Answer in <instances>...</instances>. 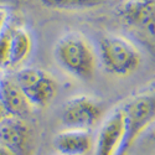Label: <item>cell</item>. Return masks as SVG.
I'll list each match as a JSON object with an SVG mask.
<instances>
[{
	"label": "cell",
	"mask_w": 155,
	"mask_h": 155,
	"mask_svg": "<svg viewBox=\"0 0 155 155\" xmlns=\"http://www.w3.org/2000/svg\"><path fill=\"white\" fill-rule=\"evenodd\" d=\"M58 66L77 80H92L97 70L98 55L93 45L76 31L62 35L54 47Z\"/></svg>",
	"instance_id": "cell-1"
},
{
	"label": "cell",
	"mask_w": 155,
	"mask_h": 155,
	"mask_svg": "<svg viewBox=\"0 0 155 155\" xmlns=\"http://www.w3.org/2000/svg\"><path fill=\"white\" fill-rule=\"evenodd\" d=\"M97 55L104 70L117 77H127L134 73L141 63L139 48L120 35H104L101 37Z\"/></svg>",
	"instance_id": "cell-2"
},
{
	"label": "cell",
	"mask_w": 155,
	"mask_h": 155,
	"mask_svg": "<svg viewBox=\"0 0 155 155\" xmlns=\"http://www.w3.org/2000/svg\"><path fill=\"white\" fill-rule=\"evenodd\" d=\"M120 109L124 118V138L118 155H127L139 137L155 122V91L128 99Z\"/></svg>",
	"instance_id": "cell-3"
},
{
	"label": "cell",
	"mask_w": 155,
	"mask_h": 155,
	"mask_svg": "<svg viewBox=\"0 0 155 155\" xmlns=\"http://www.w3.org/2000/svg\"><path fill=\"white\" fill-rule=\"evenodd\" d=\"M14 78L34 108L48 106L58 91L55 77L37 67H21L16 71Z\"/></svg>",
	"instance_id": "cell-4"
},
{
	"label": "cell",
	"mask_w": 155,
	"mask_h": 155,
	"mask_svg": "<svg viewBox=\"0 0 155 155\" xmlns=\"http://www.w3.org/2000/svg\"><path fill=\"white\" fill-rule=\"evenodd\" d=\"M102 104L93 97L80 94L64 102L60 112V120L66 128L89 130L102 118Z\"/></svg>",
	"instance_id": "cell-5"
},
{
	"label": "cell",
	"mask_w": 155,
	"mask_h": 155,
	"mask_svg": "<svg viewBox=\"0 0 155 155\" xmlns=\"http://www.w3.org/2000/svg\"><path fill=\"white\" fill-rule=\"evenodd\" d=\"M124 138V118L120 107L113 109L101 124L93 143L94 155H118Z\"/></svg>",
	"instance_id": "cell-6"
},
{
	"label": "cell",
	"mask_w": 155,
	"mask_h": 155,
	"mask_svg": "<svg viewBox=\"0 0 155 155\" xmlns=\"http://www.w3.org/2000/svg\"><path fill=\"white\" fill-rule=\"evenodd\" d=\"M122 16L124 24L135 34L148 41H155V2L132 0L124 6Z\"/></svg>",
	"instance_id": "cell-7"
},
{
	"label": "cell",
	"mask_w": 155,
	"mask_h": 155,
	"mask_svg": "<svg viewBox=\"0 0 155 155\" xmlns=\"http://www.w3.org/2000/svg\"><path fill=\"white\" fill-rule=\"evenodd\" d=\"M0 144L16 155H29L32 149V132L24 118L6 115L0 120Z\"/></svg>",
	"instance_id": "cell-8"
},
{
	"label": "cell",
	"mask_w": 155,
	"mask_h": 155,
	"mask_svg": "<svg viewBox=\"0 0 155 155\" xmlns=\"http://www.w3.org/2000/svg\"><path fill=\"white\" fill-rule=\"evenodd\" d=\"M94 138L87 129L66 128L57 133L52 140L60 155H88L93 150Z\"/></svg>",
	"instance_id": "cell-9"
},
{
	"label": "cell",
	"mask_w": 155,
	"mask_h": 155,
	"mask_svg": "<svg viewBox=\"0 0 155 155\" xmlns=\"http://www.w3.org/2000/svg\"><path fill=\"white\" fill-rule=\"evenodd\" d=\"M0 102L9 115L24 118L32 112V106L14 77L0 78Z\"/></svg>",
	"instance_id": "cell-10"
},
{
	"label": "cell",
	"mask_w": 155,
	"mask_h": 155,
	"mask_svg": "<svg viewBox=\"0 0 155 155\" xmlns=\"http://www.w3.org/2000/svg\"><path fill=\"white\" fill-rule=\"evenodd\" d=\"M32 51V38L24 28H12L10 38L9 68H16L28 60Z\"/></svg>",
	"instance_id": "cell-11"
},
{
	"label": "cell",
	"mask_w": 155,
	"mask_h": 155,
	"mask_svg": "<svg viewBox=\"0 0 155 155\" xmlns=\"http://www.w3.org/2000/svg\"><path fill=\"white\" fill-rule=\"evenodd\" d=\"M44 6L56 10H81L96 8L107 0H38Z\"/></svg>",
	"instance_id": "cell-12"
},
{
	"label": "cell",
	"mask_w": 155,
	"mask_h": 155,
	"mask_svg": "<svg viewBox=\"0 0 155 155\" xmlns=\"http://www.w3.org/2000/svg\"><path fill=\"white\" fill-rule=\"evenodd\" d=\"M11 31H12V28L6 25L4 31L0 34V71H3L9 66Z\"/></svg>",
	"instance_id": "cell-13"
},
{
	"label": "cell",
	"mask_w": 155,
	"mask_h": 155,
	"mask_svg": "<svg viewBox=\"0 0 155 155\" xmlns=\"http://www.w3.org/2000/svg\"><path fill=\"white\" fill-rule=\"evenodd\" d=\"M8 25V11L3 8H0V34L4 31Z\"/></svg>",
	"instance_id": "cell-14"
},
{
	"label": "cell",
	"mask_w": 155,
	"mask_h": 155,
	"mask_svg": "<svg viewBox=\"0 0 155 155\" xmlns=\"http://www.w3.org/2000/svg\"><path fill=\"white\" fill-rule=\"evenodd\" d=\"M148 134H149V139L150 141L155 145V122L151 124V127L148 129Z\"/></svg>",
	"instance_id": "cell-15"
},
{
	"label": "cell",
	"mask_w": 155,
	"mask_h": 155,
	"mask_svg": "<svg viewBox=\"0 0 155 155\" xmlns=\"http://www.w3.org/2000/svg\"><path fill=\"white\" fill-rule=\"evenodd\" d=\"M0 155H16L15 153H12L10 149H8L6 147L0 144Z\"/></svg>",
	"instance_id": "cell-16"
},
{
	"label": "cell",
	"mask_w": 155,
	"mask_h": 155,
	"mask_svg": "<svg viewBox=\"0 0 155 155\" xmlns=\"http://www.w3.org/2000/svg\"><path fill=\"white\" fill-rule=\"evenodd\" d=\"M6 115H9L8 113H6V110H5V108H4V106L2 104V102H0V120L2 119H4Z\"/></svg>",
	"instance_id": "cell-17"
}]
</instances>
